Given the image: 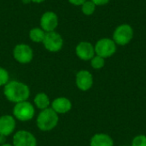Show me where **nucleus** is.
Listing matches in <instances>:
<instances>
[{"label":"nucleus","instance_id":"0eeeda50","mask_svg":"<svg viewBox=\"0 0 146 146\" xmlns=\"http://www.w3.org/2000/svg\"><path fill=\"white\" fill-rule=\"evenodd\" d=\"M13 56L16 62L21 64L29 63L33 58V49L26 44H19L13 50Z\"/></svg>","mask_w":146,"mask_h":146},{"label":"nucleus","instance_id":"4be33fe9","mask_svg":"<svg viewBox=\"0 0 146 146\" xmlns=\"http://www.w3.org/2000/svg\"><path fill=\"white\" fill-rule=\"evenodd\" d=\"M87 0H68V2L74 5H76V6H80V5H82Z\"/></svg>","mask_w":146,"mask_h":146},{"label":"nucleus","instance_id":"6ab92c4d","mask_svg":"<svg viewBox=\"0 0 146 146\" xmlns=\"http://www.w3.org/2000/svg\"><path fill=\"white\" fill-rule=\"evenodd\" d=\"M9 72L5 68L0 67V86H4L9 82Z\"/></svg>","mask_w":146,"mask_h":146},{"label":"nucleus","instance_id":"aec40b11","mask_svg":"<svg viewBox=\"0 0 146 146\" xmlns=\"http://www.w3.org/2000/svg\"><path fill=\"white\" fill-rule=\"evenodd\" d=\"M132 146H146V136L139 135L135 137L132 142Z\"/></svg>","mask_w":146,"mask_h":146},{"label":"nucleus","instance_id":"9b49d317","mask_svg":"<svg viewBox=\"0 0 146 146\" xmlns=\"http://www.w3.org/2000/svg\"><path fill=\"white\" fill-rule=\"evenodd\" d=\"M75 82L77 87L81 91L89 90L93 84V78L92 74L87 70H80L77 73Z\"/></svg>","mask_w":146,"mask_h":146},{"label":"nucleus","instance_id":"393cba45","mask_svg":"<svg viewBox=\"0 0 146 146\" xmlns=\"http://www.w3.org/2000/svg\"><path fill=\"white\" fill-rule=\"evenodd\" d=\"M0 146H14L13 145H10V144H3V145H0Z\"/></svg>","mask_w":146,"mask_h":146},{"label":"nucleus","instance_id":"1a4fd4ad","mask_svg":"<svg viewBox=\"0 0 146 146\" xmlns=\"http://www.w3.org/2000/svg\"><path fill=\"white\" fill-rule=\"evenodd\" d=\"M58 26L57 15L53 11L44 12L40 18V27L45 32H53Z\"/></svg>","mask_w":146,"mask_h":146},{"label":"nucleus","instance_id":"7ed1b4c3","mask_svg":"<svg viewBox=\"0 0 146 146\" xmlns=\"http://www.w3.org/2000/svg\"><path fill=\"white\" fill-rule=\"evenodd\" d=\"M35 115L34 106L28 101L15 104L13 109V115L21 121H31Z\"/></svg>","mask_w":146,"mask_h":146},{"label":"nucleus","instance_id":"f03ea898","mask_svg":"<svg viewBox=\"0 0 146 146\" xmlns=\"http://www.w3.org/2000/svg\"><path fill=\"white\" fill-rule=\"evenodd\" d=\"M58 121V114H56L50 107L48 109L41 110L37 117L36 123L39 130L43 132H48L51 131L57 126Z\"/></svg>","mask_w":146,"mask_h":146},{"label":"nucleus","instance_id":"2eb2a0df","mask_svg":"<svg viewBox=\"0 0 146 146\" xmlns=\"http://www.w3.org/2000/svg\"><path fill=\"white\" fill-rule=\"evenodd\" d=\"M34 104L35 106L39 109L40 110H45L50 108V98L48 97V95L44 92H39L38 93L35 98H34Z\"/></svg>","mask_w":146,"mask_h":146},{"label":"nucleus","instance_id":"f8f14e48","mask_svg":"<svg viewBox=\"0 0 146 146\" xmlns=\"http://www.w3.org/2000/svg\"><path fill=\"white\" fill-rule=\"evenodd\" d=\"M15 129V119L9 115H2L0 117V135L9 136Z\"/></svg>","mask_w":146,"mask_h":146},{"label":"nucleus","instance_id":"5701e85b","mask_svg":"<svg viewBox=\"0 0 146 146\" xmlns=\"http://www.w3.org/2000/svg\"><path fill=\"white\" fill-rule=\"evenodd\" d=\"M5 137L4 136H1L0 135V145H3V144H5Z\"/></svg>","mask_w":146,"mask_h":146},{"label":"nucleus","instance_id":"f3484780","mask_svg":"<svg viewBox=\"0 0 146 146\" xmlns=\"http://www.w3.org/2000/svg\"><path fill=\"white\" fill-rule=\"evenodd\" d=\"M95 9L96 5L92 0H87L81 5L82 13L86 15H92L95 12Z\"/></svg>","mask_w":146,"mask_h":146},{"label":"nucleus","instance_id":"ddd939ff","mask_svg":"<svg viewBox=\"0 0 146 146\" xmlns=\"http://www.w3.org/2000/svg\"><path fill=\"white\" fill-rule=\"evenodd\" d=\"M50 108L56 113V114H66L72 109V103L71 101L64 97L56 98L54 99L50 104Z\"/></svg>","mask_w":146,"mask_h":146},{"label":"nucleus","instance_id":"a878e982","mask_svg":"<svg viewBox=\"0 0 146 146\" xmlns=\"http://www.w3.org/2000/svg\"><path fill=\"white\" fill-rule=\"evenodd\" d=\"M22 2L24 3H29L30 2H32L31 0H22Z\"/></svg>","mask_w":146,"mask_h":146},{"label":"nucleus","instance_id":"b1692460","mask_svg":"<svg viewBox=\"0 0 146 146\" xmlns=\"http://www.w3.org/2000/svg\"><path fill=\"white\" fill-rule=\"evenodd\" d=\"M31 1L33 2V3H42V2H44L45 0H31Z\"/></svg>","mask_w":146,"mask_h":146},{"label":"nucleus","instance_id":"423d86ee","mask_svg":"<svg viewBox=\"0 0 146 146\" xmlns=\"http://www.w3.org/2000/svg\"><path fill=\"white\" fill-rule=\"evenodd\" d=\"M42 43L44 48L50 52H57L63 46V39L62 36L55 31L46 33Z\"/></svg>","mask_w":146,"mask_h":146},{"label":"nucleus","instance_id":"dca6fc26","mask_svg":"<svg viewBox=\"0 0 146 146\" xmlns=\"http://www.w3.org/2000/svg\"><path fill=\"white\" fill-rule=\"evenodd\" d=\"M45 33H46L41 27H34L30 30L29 38L34 43H42L44 38Z\"/></svg>","mask_w":146,"mask_h":146},{"label":"nucleus","instance_id":"a211bd4d","mask_svg":"<svg viewBox=\"0 0 146 146\" xmlns=\"http://www.w3.org/2000/svg\"><path fill=\"white\" fill-rule=\"evenodd\" d=\"M105 64V61L104 58L99 56H94L92 59H91V65L93 68L95 69H100L102 68Z\"/></svg>","mask_w":146,"mask_h":146},{"label":"nucleus","instance_id":"412c9836","mask_svg":"<svg viewBox=\"0 0 146 146\" xmlns=\"http://www.w3.org/2000/svg\"><path fill=\"white\" fill-rule=\"evenodd\" d=\"M96 6H102V5H104V4H107L110 0H92Z\"/></svg>","mask_w":146,"mask_h":146},{"label":"nucleus","instance_id":"6e6552de","mask_svg":"<svg viewBox=\"0 0 146 146\" xmlns=\"http://www.w3.org/2000/svg\"><path fill=\"white\" fill-rule=\"evenodd\" d=\"M13 145L37 146V139L32 133L27 130H20L14 134Z\"/></svg>","mask_w":146,"mask_h":146},{"label":"nucleus","instance_id":"20e7f679","mask_svg":"<svg viewBox=\"0 0 146 146\" xmlns=\"http://www.w3.org/2000/svg\"><path fill=\"white\" fill-rule=\"evenodd\" d=\"M133 38V29L128 24H121L118 26L114 33L113 40L119 45L127 44Z\"/></svg>","mask_w":146,"mask_h":146},{"label":"nucleus","instance_id":"39448f33","mask_svg":"<svg viewBox=\"0 0 146 146\" xmlns=\"http://www.w3.org/2000/svg\"><path fill=\"white\" fill-rule=\"evenodd\" d=\"M95 53L103 57L107 58L113 56L116 51V45L113 39L104 38L99 39L94 46Z\"/></svg>","mask_w":146,"mask_h":146},{"label":"nucleus","instance_id":"f257e3e1","mask_svg":"<svg viewBox=\"0 0 146 146\" xmlns=\"http://www.w3.org/2000/svg\"><path fill=\"white\" fill-rule=\"evenodd\" d=\"M3 94L9 102L18 104L27 101L30 96V89L23 82L12 80L3 86Z\"/></svg>","mask_w":146,"mask_h":146},{"label":"nucleus","instance_id":"9d476101","mask_svg":"<svg viewBox=\"0 0 146 146\" xmlns=\"http://www.w3.org/2000/svg\"><path fill=\"white\" fill-rule=\"evenodd\" d=\"M75 53L80 59L83 61H89L95 55L94 46L87 41H82L77 44Z\"/></svg>","mask_w":146,"mask_h":146},{"label":"nucleus","instance_id":"4468645a","mask_svg":"<svg viewBox=\"0 0 146 146\" xmlns=\"http://www.w3.org/2000/svg\"><path fill=\"white\" fill-rule=\"evenodd\" d=\"M113 139L104 133L95 134L90 142L91 146H113Z\"/></svg>","mask_w":146,"mask_h":146}]
</instances>
